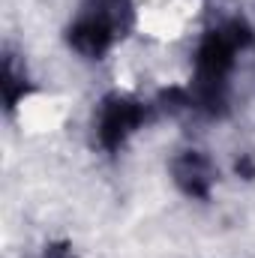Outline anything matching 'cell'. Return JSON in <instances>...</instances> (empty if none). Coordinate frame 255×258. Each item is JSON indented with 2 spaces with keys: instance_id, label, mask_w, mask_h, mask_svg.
Wrapping results in <instances>:
<instances>
[{
  "instance_id": "6da1fadb",
  "label": "cell",
  "mask_w": 255,
  "mask_h": 258,
  "mask_svg": "<svg viewBox=\"0 0 255 258\" xmlns=\"http://www.w3.org/2000/svg\"><path fill=\"white\" fill-rule=\"evenodd\" d=\"M138 120H141V111L132 108V105H126V102L108 105V111H105V117H102V141H105V147H117V144L123 141V135H126Z\"/></svg>"
},
{
  "instance_id": "7a4b0ae2",
  "label": "cell",
  "mask_w": 255,
  "mask_h": 258,
  "mask_svg": "<svg viewBox=\"0 0 255 258\" xmlns=\"http://www.w3.org/2000/svg\"><path fill=\"white\" fill-rule=\"evenodd\" d=\"M108 39H111V30H108L105 21L87 18V21H81L78 27H72V45H75L78 51H84V54H99V51H105Z\"/></svg>"
},
{
  "instance_id": "3957f363",
  "label": "cell",
  "mask_w": 255,
  "mask_h": 258,
  "mask_svg": "<svg viewBox=\"0 0 255 258\" xmlns=\"http://www.w3.org/2000/svg\"><path fill=\"white\" fill-rule=\"evenodd\" d=\"M177 180L183 183V189L192 195L207 192V165L198 156H183L177 162Z\"/></svg>"
}]
</instances>
